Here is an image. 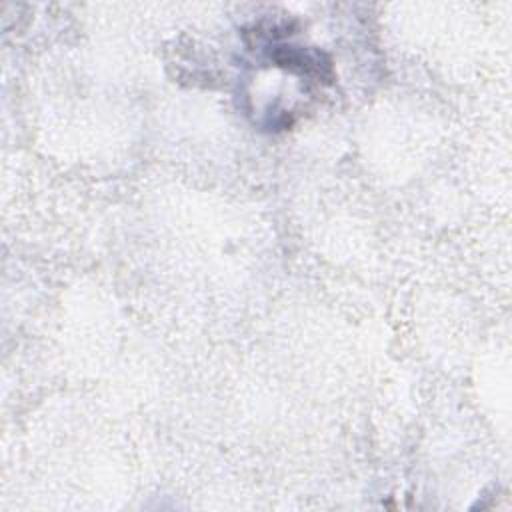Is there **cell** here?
Wrapping results in <instances>:
<instances>
[{
	"mask_svg": "<svg viewBox=\"0 0 512 512\" xmlns=\"http://www.w3.org/2000/svg\"><path fill=\"white\" fill-rule=\"evenodd\" d=\"M270 58L288 70L306 74V76H332V66L330 60L316 50H304L296 46H278L270 52Z\"/></svg>",
	"mask_w": 512,
	"mask_h": 512,
	"instance_id": "1",
	"label": "cell"
}]
</instances>
